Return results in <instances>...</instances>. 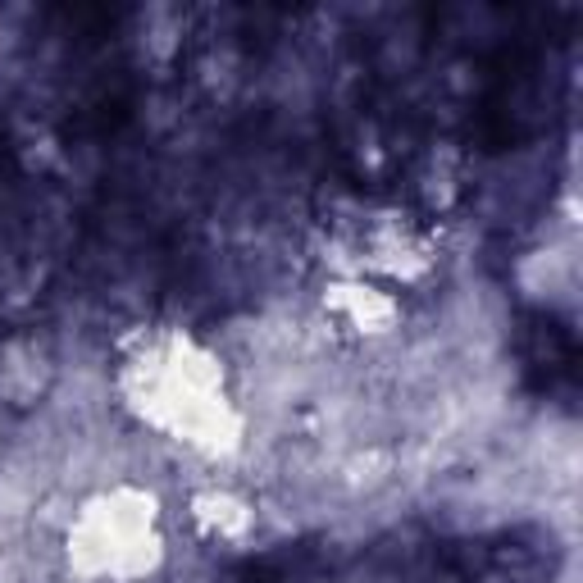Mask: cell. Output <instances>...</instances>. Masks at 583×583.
Here are the masks:
<instances>
[{
    "label": "cell",
    "mask_w": 583,
    "mask_h": 583,
    "mask_svg": "<svg viewBox=\"0 0 583 583\" xmlns=\"http://www.w3.org/2000/svg\"><path fill=\"white\" fill-rule=\"evenodd\" d=\"M100 542L110 547V538H100ZM114 542H128V528H123V515H119V510H114ZM119 556H128V551H123V547H110V565L119 561Z\"/></svg>",
    "instance_id": "obj_1"
}]
</instances>
